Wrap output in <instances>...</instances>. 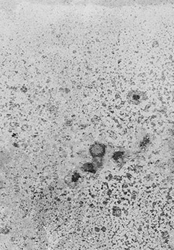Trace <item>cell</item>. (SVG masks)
Instances as JSON below:
<instances>
[{
	"mask_svg": "<svg viewBox=\"0 0 174 250\" xmlns=\"http://www.w3.org/2000/svg\"><path fill=\"white\" fill-rule=\"evenodd\" d=\"M90 152L92 156H99L100 153H102V147L94 146L90 149Z\"/></svg>",
	"mask_w": 174,
	"mask_h": 250,
	"instance_id": "cell-1",
	"label": "cell"
}]
</instances>
